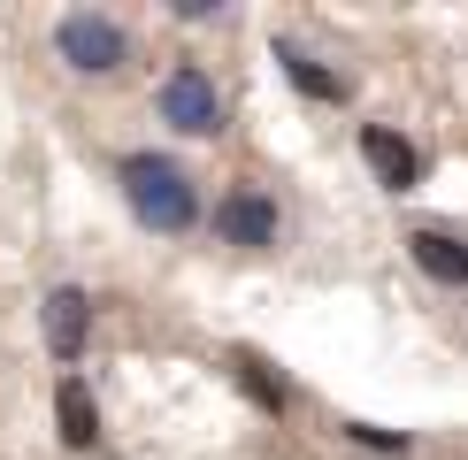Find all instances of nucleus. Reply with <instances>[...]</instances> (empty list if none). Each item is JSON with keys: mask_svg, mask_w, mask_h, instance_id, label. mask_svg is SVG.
I'll return each mask as SVG.
<instances>
[{"mask_svg": "<svg viewBox=\"0 0 468 460\" xmlns=\"http://www.w3.org/2000/svg\"><path fill=\"white\" fill-rule=\"evenodd\" d=\"M123 200H131V215H139L146 230H162V238H177V230L200 223V192H192V177L169 153H123Z\"/></svg>", "mask_w": 468, "mask_h": 460, "instance_id": "obj_1", "label": "nucleus"}, {"mask_svg": "<svg viewBox=\"0 0 468 460\" xmlns=\"http://www.w3.org/2000/svg\"><path fill=\"white\" fill-rule=\"evenodd\" d=\"M162 123L185 131V139H216L223 131V92H216V77L200 62H177L162 77Z\"/></svg>", "mask_w": 468, "mask_h": 460, "instance_id": "obj_2", "label": "nucleus"}, {"mask_svg": "<svg viewBox=\"0 0 468 460\" xmlns=\"http://www.w3.org/2000/svg\"><path fill=\"white\" fill-rule=\"evenodd\" d=\"M54 47H62V62L77 77H108V69H123V54H131V38L115 16H92V8H77L54 24Z\"/></svg>", "mask_w": 468, "mask_h": 460, "instance_id": "obj_3", "label": "nucleus"}, {"mask_svg": "<svg viewBox=\"0 0 468 460\" xmlns=\"http://www.w3.org/2000/svg\"><path fill=\"white\" fill-rule=\"evenodd\" d=\"M216 230L230 246H246V254H261V246H277V200L253 192V184L223 192V200H216Z\"/></svg>", "mask_w": 468, "mask_h": 460, "instance_id": "obj_4", "label": "nucleus"}, {"mask_svg": "<svg viewBox=\"0 0 468 460\" xmlns=\"http://www.w3.org/2000/svg\"><path fill=\"white\" fill-rule=\"evenodd\" d=\"M361 162H368V177H377L384 192H407L422 177V153L407 146L392 123H361Z\"/></svg>", "mask_w": 468, "mask_h": 460, "instance_id": "obj_5", "label": "nucleus"}, {"mask_svg": "<svg viewBox=\"0 0 468 460\" xmlns=\"http://www.w3.org/2000/svg\"><path fill=\"white\" fill-rule=\"evenodd\" d=\"M85 330H92V299L77 292V284H54L47 292V345H54V361L85 353Z\"/></svg>", "mask_w": 468, "mask_h": 460, "instance_id": "obj_6", "label": "nucleus"}, {"mask_svg": "<svg viewBox=\"0 0 468 460\" xmlns=\"http://www.w3.org/2000/svg\"><path fill=\"white\" fill-rule=\"evenodd\" d=\"M407 254H415V268L431 284H468V238H453V230H415V238H407Z\"/></svg>", "mask_w": 468, "mask_h": 460, "instance_id": "obj_7", "label": "nucleus"}, {"mask_svg": "<svg viewBox=\"0 0 468 460\" xmlns=\"http://www.w3.org/2000/svg\"><path fill=\"white\" fill-rule=\"evenodd\" d=\"M54 430H62L69 453H85L92 437H101V407H92L85 376H62V392H54Z\"/></svg>", "mask_w": 468, "mask_h": 460, "instance_id": "obj_8", "label": "nucleus"}, {"mask_svg": "<svg viewBox=\"0 0 468 460\" xmlns=\"http://www.w3.org/2000/svg\"><path fill=\"white\" fill-rule=\"evenodd\" d=\"M277 62H284V77H292V85L307 92V100H346V77H338V69H323L315 54H307V47H292V38H277Z\"/></svg>", "mask_w": 468, "mask_h": 460, "instance_id": "obj_9", "label": "nucleus"}, {"mask_svg": "<svg viewBox=\"0 0 468 460\" xmlns=\"http://www.w3.org/2000/svg\"><path fill=\"white\" fill-rule=\"evenodd\" d=\"M230 376H239V392H246L261 414H284V383L269 376V361H261V353H230Z\"/></svg>", "mask_w": 468, "mask_h": 460, "instance_id": "obj_10", "label": "nucleus"}, {"mask_svg": "<svg viewBox=\"0 0 468 460\" xmlns=\"http://www.w3.org/2000/svg\"><path fill=\"white\" fill-rule=\"evenodd\" d=\"M346 437L368 445V453H415V437H407V430H377V422H346Z\"/></svg>", "mask_w": 468, "mask_h": 460, "instance_id": "obj_11", "label": "nucleus"}]
</instances>
